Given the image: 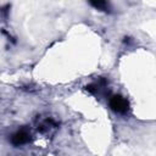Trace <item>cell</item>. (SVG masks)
<instances>
[{
    "label": "cell",
    "instance_id": "1",
    "mask_svg": "<svg viewBox=\"0 0 156 156\" xmlns=\"http://www.w3.org/2000/svg\"><path fill=\"white\" fill-rule=\"evenodd\" d=\"M108 104H110V107L115 112H117V113H126L129 110L128 101L123 96H121V95H113V96H111Z\"/></svg>",
    "mask_w": 156,
    "mask_h": 156
},
{
    "label": "cell",
    "instance_id": "2",
    "mask_svg": "<svg viewBox=\"0 0 156 156\" xmlns=\"http://www.w3.org/2000/svg\"><path fill=\"white\" fill-rule=\"evenodd\" d=\"M29 140H30V133L27 129H21V130L16 132L11 136V143L15 146H20V145L27 144Z\"/></svg>",
    "mask_w": 156,
    "mask_h": 156
},
{
    "label": "cell",
    "instance_id": "3",
    "mask_svg": "<svg viewBox=\"0 0 156 156\" xmlns=\"http://www.w3.org/2000/svg\"><path fill=\"white\" fill-rule=\"evenodd\" d=\"M90 4L94 7H96L98 10H102V11H107L108 10V4L106 1H91Z\"/></svg>",
    "mask_w": 156,
    "mask_h": 156
}]
</instances>
